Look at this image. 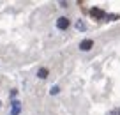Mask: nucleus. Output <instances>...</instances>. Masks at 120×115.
Segmentation results:
<instances>
[{
    "instance_id": "f257e3e1",
    "label": "nucleus",
    "mask_w": 120,
    "mask_h": 115,
    "mask_svg": "<svg viewBox=\"0 0 120 115\" xmlns=\"http://www.w3.org/2000/svg\"><path fill=\"white\" fill-rule=\"evenodd\" d=\"M69 27H71V20H69V18L60 16V18L56 20V28H58V30H67Z\"/></svg>"
},
{
    "instance_id": "f03ea898",
    "label": "nucleus",
    "mask_w": 120,
    "mask_h": 115,
    "mask_svg": "<svg viewBox=\"0 0 120 115\" xmlns=\"http://www.w3.org/2000/svg\"><path fill=\"white\" fill-rule=\"evenodd\" d=\"M92 48H94V41H92V39H83V41L79 43V50H81V52H90Z\"/></svg>"
},
{
    "instance_id": "7ed1b4c3",
    "label": "nucleus",
    "mask_w": 120,
    "mask_h": 115,
    "mask_svg": "<svg viewBox=\"0 0 120 115\" xmlns=\"http://www.w3.org/2000/svg\"><path fill=\"white\" fill-rule=\"evenodd\" d=\"M19 113H21V103L16 99L11 103V115H19Z\"/></svg>"
},
{
    "instance_id": "20e7f679",
    "label": "nucleus",
    "mask_w": 120,
    "mask_h": 115,
    "mask_svg": "<svg viewBox=\"0 0 120 115\" xmlns=\"http://www.w3.org/2000/svg\"><path fill=\"white\" fill-rule=\"evenodd\" d=\"M90 14L94 16V18H97V20L106 18V12L102 11V9H99V7H92V9H90Z\"/></svg>"
},
{
    "instance_id": "39448f33",
    "label": "nucleus",
    "mask_w": 120,
    "mask_h": 115,
    "mask_svg": "<svg viewBox=\"0 0 120 115\" xmlns=\"http://www.w3.org/2000/svg\"><path fill=\"white\" fill-rule=\"evenodd\" d=\"M48 74H49V69H48V67H41V69L37 71V78H39V80H46V78H48Z\"/></svg>"
},
{
    "instance_id": "423d86ee",
    "label": "nucleus",
    "mask_w": 120,
    "mask_h": 115,
    "mask_svg": "<svg viewBox=\"0 0 120 115\" xmlns=\"http://www.w3.org/2000/svg\"><path fill=\"white\" fill-rule=\"evenodd\" d=\"M74 27H76L78 30H81V32H85V30H86V25L83 23V20H78V21L74 23Z\"/></svg>"
},
{
    "instance_id": "0eeeda50",
    "label": "nucleus",
    "mask_w": 120,
    "mask_h": 115,
    "mask_svg": "<svg viewBox=\"0 0 120 115\" xmlns=\"http://www.w3.org/2000/svg\"><path fill=\"white\" fill-rule=\"evenodd\" d=\"M58 92H60V87L58 85H53L51 89H49V94H51V96H56Z\"/></svg>"
},
{
    "instance_id": "6e6552de",
    "label": "nucleus",
    "mask_w": 120,
    "mask_h": 115,
    "mask_svg": "<svg viewBox=\"0 0 120 115\" xmlns=\"http://www.w3.org/2000/svg\"><path fill=\"white\" fill-rule=\"evenodd\" d=\"M108 115H120V108H113V110H109Z\"/></svg>"
},
{
    "instance_id": "1a4fd4ad",
    "label": "nucleus",
    "mask_w": 120,
    "mask_h": 115,
    "mask_svg": "<svg viewBox=\"0 0 120 115\" xmlns=\"http://www.w3.org/2000/svg\"><path fill=\"white\" fill-rule=\"evenodd\" d=\"M14 97H18V90H16V89H12V90H11V99L14 101Z\"/></svg>"
},
{
    "instance_id": "9d476101",
    "label": "nucleus",
    "mask_w": 120,
    "mask_h": 115,
    "mask_svg": "<svg viewBox=\"0 0 120 115\" xmlns=\"http://www.w3.org/2000/svg\"><path fill=\"white\" fill-rule=\"evenodd\" d=\"M60 7H67V0H60Z\"/></svg>"
},
{
    "instance_id": "9b49d317",
    "label": "nucleus",
    "mask_w": 120,
    "mask_h": 115,
    "mask_svg": "<svg viewBox=\"0 0 120 115\" xmlns=\"http://www.w3.org/2000/svg\"><path fill=\"white\" fill-rule=\"evenodd\" d=\"M0 108H2V101H0Z\"/></svg>"
}]
</instances>
